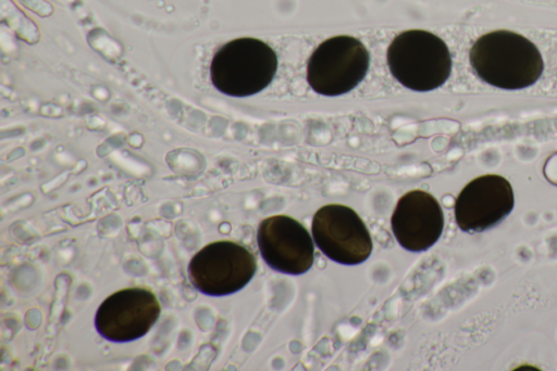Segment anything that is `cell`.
Instances as JSON below:
<instances>
[{
  "label": "cell",
  "mask_w": 557,
  "mask_h": 371,
  "mask_svg": "<svg viewBox=\"0 0 557 371\" xmlns=\"http://www.w3.org/2000/svg\"><path fill=\"white\" fill-rule=\"evenodd\" d=\"M513 206V190L504 176L482 175L459 193L455 202L456 223L467 233L483 232L502 222Z\"/></svg>",
  "instance_id": "cell-9"
},
{
  "label": "cell",
  "mask_w": 557,
  "mask_h": 371,
  "mask_svg": "<svg viewBox=\"0 0 557 371\" xmlns=\"http://www.w3.org/2000/svg\"><path fill=\"white\" fill-rule=\"evenodd\" d=\"M370 54L363 44L347 35L331 37L312 52L307 81L318 94L335 97L352 90L366 76Z\"/></svg>",
  "instance_id": "cell-5"
},
{
  "label": "cell",
  "mask_w": 557,
  "mask_h": 371,
  "mask_svg": "<svg viewBox=\"0 0 557 371\" xmlns=\"http://www.w3.org/2000/svg\"><path fill=\"white\" fill-rule=\"evenodd\" d=\"M311 232L318 248L337 263L359 264L371 255L370 232L359 214L348 206L330 203L318 209Z\"/></svg>",
  "instance_id": "cell-6"
},
{
  "label": "cell",
  "mask_w": 557,
  "mask_h": 371,
  "mask_svg": "<svg viewBox=\"0 0 557 371\" xmlns=\"http://www.w3.org/2000/svg\"><path fill=\"white\" fill-rule=\"evenodd\" d=\"M257 244L262 259L277 272L299 275L313 264V239L292 217L277 214L263 219L258 226Z\"/></svg>",
  "instance_id": "cell-8"
},
{
  "label": "cell",
  "mask_w": 557,
  "mask_h": 371,
  "mask_svg": "<svg viewBox=\"0 0 557 371\" xmlns=\"http://www.w3.org/2000/svg\"><path fill=\"white\" fill-rule=\"evenodd\" d=\"M160 312V302L150 289L123 288L100 304L95 316V326L98 333L110 342H132L150 331Z\"/></svg>",
  "instance_id": "cell-7"
},
{
  "label": "cell",
  "mask_w": 557,
  "mask_h": 371,
  "mask_svg": "<svg viewBox=\"0 0 557 371\" xmlns=\"http://www.w3.org/2000/svg\"><path fill=\"white\" fill-rule=\"evenodd\" d=\"M470 63L485 83L502 89H522L542 75L543 59L524 36L505 29L479 37L470 49Z\"/></svg>",
  "instance_id": "cell-1"
},
{
  "label": "cell",
  "mask_w": 557,
  "mask_h": 371,
  "mask_svg": "<svg viewBox=\"0 0 557 371\" xmlns=\"http://www.w3.org/2000/svg\"><path fill=\"white\" fill-rule=\"evenodd\" d=\"M391 227L403 248L411 252L425 251L443 233V209L431 194L420 189L410 190L397 201Z\"/></svg>",
  "instance_id": "cell-10"
},
{
  "label": "cell",
  "mask_w": 557,
  "mask_h": 371,
  "mask_svg": "<svg viewBox=\"0 0 557 371\" xmlns=\"http://www.w3.org/2000/svg\"><path fill=\"white\" fill-rule=\"evenodd\" d=\"M387 64L396 81L416 91L438 88L451 72L447 45L435 34L422 29L397 35L388 46Z\"/></svg>",
  "instance_id": "cell-3"
},
{
  "label": "cell",
  "mask_w": 557,
  "mask_h": 371,
  "mask_svg": "<svg viewBox=\"0 0 557 371\" xmlns=\"http://www.w3.org/2000/svg\"><path fill=\"white\" fill-rule=\"evenodd\" d=\"M188 277L200 293L226 296L244 288L257 271L252 251L234 240H216L198 250L188 263Z\"/></svg>",
  "instance_id": "cell-4"
},
{
  "label": "cell",
  "mask_w": 557,
  "mask_h": 371,
  "mask_svg": "<svg viewBox=\"0 0 557 371\" xmlns=\"http://www.w3.org/2000/svg\"><path fill=\"white\" fill-rule=\"evenodd\" d=\"M276 69L277 57L268 44L242 37L218 49L211 60L210 78L219 91L242 98L268 87Z\"/></svg>",
  "instance_id": "cell-2"
}]
</instances>
